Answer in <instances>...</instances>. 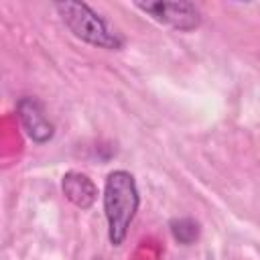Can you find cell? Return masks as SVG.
I'll return each mask as SVG.
<instances>
[{
	"label": "cell",
	"mask_w": 260,
	"mask_h": 260,
	"mask_svg": "<svg viewBox=\"0 0 260 260\" xmlns=\"http://www.w3.org/2000/svg\"><path fill=\"white\" fill-rule=\"evenodd\" d=\"M140 205L136 179L128 171H112L104 187V213L112 246H122Z\"/></svg>",
	"instance_id": "1"
},
{
	"label": "cell",
	"mask_w": 260,
	"mask_h": 260,
	"mask_svg": "<svg viewBox=\"0 0 260 260\" xmlns=\"http://www.w3.org/2000/svg\"><path fill=\"white\" fill-rule=\"evenodd\" d=\"M55 10L59 12L65 26L77 39L108 51H120L124 47V37L118 30H114L89 4L65 0L57 2Z\"/></svg>",
	"instance_id": "2"
},
{
	"label": "cell",
	"mask_w": 260,
	"mask_h": 260,
	"mask_svg": "<svg viewBox=\"0 0 260 260\" xmlns=\"http://www.w3.org/2000/svg\"><path fill=\"white\" fill-rule=\"evenodd\" d=\"M136 8L152 16L156 22L169 24L175 30L189 32L195 30L201 24V12L195 2H167V0H154V2H134Z\"/></svg>",
	"instance_id": "3"
},
{
	"label": "cell",
	"mask_w": 260,
	"mask_h": 260,
	"mask_svg": "<svg viewBox=\"0 0 260 260\" xmlns=\"http://www.w3.org/2000/svg\"><path fill=\"white\" fill-rule=\"evenodd\" d=\"M16 112H18V120L26 132V136L37 142V144H45L53 138L55 134V126L53 122L47 118L43 104L37 98H20L16 104Z\"/></svg>",
	"instance_id": "4"
},
{
	"label": "cell",
	"mask_w": 260,
	"mask_h": 260,
	"mask_svg": "<svg viewBox=\"0 0 260 260\" xmlns=\"http://www.w3.org/2000/svg\"><path fill=\"white\" fill-rule=\"evenodd\" d=\"M61 189H63V195L79 209H89L98 199L95 183L87 175L77 173V171H69L63 175Z\"/></svg>",
	"instance_id": "5"
},
{
	"label": "cell",
	"mask_w": 260,
	"mask_h": 260,
	"mask_svg": "<svg viewBox=\"0 0 260 260\" xmlns=\"http://www.w3.org/2000/svg\"><path fill=\"white\" fill-rule=\"evenodd\" d=\"M169 230H171V236L175 238V242H179L183 246L195 244L199 238V232H201L199 223L193 217H175L169 223Z\"/></svg>",
	"instance_id": "6"
},
{
	"label": "cell",
	"mask_w": 260,
	"mask_h": 260,
	"mask_svg": "<svg viewBox=\"0 0 260 260\" xmlns=\"http://www.w3.org/2000/svg\"><path fill=\"white\" fill-rule=\"evenodd\" d=\"M98 260H100V258H98Z\"/></svg>",
	"instance_id": "7"
}]
</instances>
